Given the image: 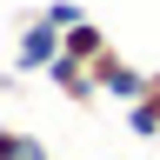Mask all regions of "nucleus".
I'll return each instance as SVG.
<instances>
[{
  "label": "nucleus",
  "mask_w": 160,
  "mask_h": 160,
  "mask_svg": "<svg viewBox=\"0 0 160 160\" xmlns=\"http://www.w3.org/2000/svg\"><path fill=\"white\" fill-rule=\"evenodd\" d=\"M127 127H133L140 140H160V73H147L140 100H127Z\"/></svg>",
  "instance_id": "obj_5"
},
{
  "label": "nucleus",
  "mask_w": 160,
  "mask_h": 160,
  "mask_svg": "<svg viewBox=\"0 0 160 160\" xmlns=\"http://www.w3.org/2000/svg\"><path fill=\"white\" fill-rule=\"evenodd\" d=\"M93 73H100V93H107V100H140V87H147V73H140L133 60H120L113 47L93 60Z\"/></svg>",
  "instance_id": "obj_3"
},
{
  "label": "nucleus",
  "mask_w": 160,
  "mask_h": 160,
  "mask_svg": "<svg viewBox=\"0 0 160 160\" xmlns=\"http://www.w3.org/2000/svg\"><path fill=\"white\" fill-rule=\"evenodd\" d=\"M40 13H47V20H53L60 33H67L73 20H87V7H80V0H47V7H40Z\"/></svg>",
  "instance_id": "obj_7"
},
{
  "label": "nucleus",
  "mask_w": 160,
  "mask_h": 160,
  "mask_svg": "<svg viewBox=\"0 0 160 160\" xmlns=\"http://www.w3.org/2000/svg\"><path fill=\"white\" fill-rule=\"evenodd\" d=\"M60 60V27L47 13H33L27 27H20V47H13V73H47Z\"/></svg>",
  "instance_id": "obj_1"
},
{
  "label": "nucleus",
  "mask_w": 160,
  "mask_h": 160,
  "mask_svg": "<svg viewBox=\"0 0 160 160\" xmlns=\"http://www.w3.org/2000/svg\"><path fill=\"white\" fill-rule=\"evenodd\" d=\"M107 47H113V40H107V27H100V20H73V27L60 33V53H67V60H87V67H93Z\"/></svg>",
  "instance_id": "obj_4"
},
{
  "label": "nucleus",
  "mask_w": 160,
  "mask_h": 160,
  "mask_svg": "<svg viewBox=\"0 0 160 160\" xmlns=\"http://www.w3.org/2000/svg\"><path fill=\"white\" fill-rule=\"evenodd\" d=\"M0 140H7V120H0Z\"/></svg>",
  "instance_id": "obj_8"
},
{
  "label": "nucleus",
  "mask_w": 160,
  "mask_h": 160,
  "mask_svg": "<svg viewBox=\"0 0 160 160\" xmlns=\"http://www.w3.org/2000/svg\"><path fill=\"white\" fill-rule=\"evenodd\" d=\"M47 80L73 100V107H93V100H100V73L87 67V60H67V53H60L53 67H47Z\"/></svg>",
  "instance_id": "obj_2"
},
{
  "label": "nucleus",
  "mask_w": 160,
  "mask_h": 160,
  "mask_svg": "<svg viewBox=\"0 0 160 160\" xmlns=\"http://www.w3.org/2000/svg\"><path fill=\"white\" fill-rule=\"evenodd\" d=\"M0 160H53V153L40 147L33 133H20V127H7V140H0Z\"/></svg>",
  "instance_id": "obj_6"
}]
</instances>
